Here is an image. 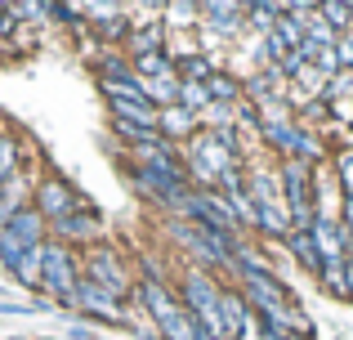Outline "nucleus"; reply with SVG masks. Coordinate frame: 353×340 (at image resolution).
Here are the masks:
<instances>
[{"label":"nucleus","instance_id":"16","mask_svg":"<svg viewBox=\"0 0 353 340\" xmlns=\"http://www.w3.org/2000/svg\"><path fill=\"white\" fill-rule=\"evenodd\" d=\"M206 90H210V99H215V103H224V108H237L241 103V81L233 77V72H224V68L206 81Z\"/></svg>","mask_w":353,"mask_h":340},{"label":"nucleus","instance_id":"12","mask_svg":"<svg viewBox=\"0 0 353 340\" xmlns=\"http://www.w3.org/2000/svg\"><path fill=\"white\" fill-rule=\"evenodd\" d=\"M197 126H201V117L188 112V108H179V103L157 112V130H161V139H192Z\"/></svg>","mask_w":353,"mask_h":340},{"label":"nucleus","instance_id":"21","mask_svg":"<svg viewBox=\"0 0 353 340\" xmlns=\"http://www.w3.org/2000/svg\"><path fill=\"white\" fill-rule=\"evenodd\" d=\"M9 273H14V278L23 282V287H36V291H41V246H36V251H27V255H23V260H18Z\"/></svg>","mask_w":353,"mask_h":340},{"label":"nucleus","instance_id":"14","mask_svg":"<svg viewBox=\"0 0 353 340\" xmlns=\"http://www.w3.org/2000/svg\"><path fill=\"white\" fill-rule=\"evenodd\" d=\"M282 246L313 273V278H322V251H318V242H313V228H291Z\"/></svg>","mask_w":353,"mask_h":340},{"label":"nucleus","instance_id":"8","mask_svg":"<svg viewBox=\"0 0 353 340\" xmlns=\"http://www.w3.org/2000/svg\"><path fill=\"white\" fill-rule=\"evenodd\" d=\"M197 27H210L215 36H241L246 32V5H237V0H206L201 5V23Z\"/></svg>","mask_w":353,"mask_h":340},{"label":"nucleus","instance_id":"23","mask_svg":"<svg viewBox=\"0 0 353 340\" xmlns=\"http://www.w3.org/2000/svg\"><path fill=\"white\" fill-rule=\"evenodd\" d=\"M331 166H336V179L345 188V201H353V152H331Z\"/></svg>","mask_w":353,"mask_h":340},{"label":"nucleus","instance_id":"5","mask_svg":"<svg viewBox=\"0 0 353 340\" xmlns=\"http://www.w3.org/2000/svg\"><path fill=\"white\" fill-rule=\"evenodd\" d=\"M81 278H85V282H94L99 291H108V296H117V300H125L130 291H134L130 264L121 260L112 246H90L85 264H81Z\"/></svg>","mask_w":353,"mask_h":340},{"label":"nucleus","instance_id":"2","mask_svg":"<svg viewBox=\"0 0 353 340\" xmlns=\"http://www.w3.org/2000/svg\"><path fill=\"white\" fill-rule=\"evenodd\" d=\"M179 300L192 318L210 332V340H224V314H219V300H224V287L210 278L201 264H188L179 282Z\"/></svg>","mask_w":353,"mask_h":340},{"label":"nucleus","instance_id":"20","mask_svg":"<svg viewBox=\"0 0 353 340\" xmlns=\"http://www.w3.org/2000/svg\"><path fill=\"white\" fill-rule=\"evenodd\" d=\"M318 14L327 18L336 32H349V27H353V0H322Z\"/></svg>","mask_w":353,"mask_h":340},{"label":"nucleus","instance_id":"1","mask_svg":"<svg viewBox=\"0 0 353 340\" xmlns=\"http://www.w3.org/2000/svg\"><path fill=\"white\" fill-rule=\"evenodd\" d=\"M139 305L148 309V318H152V327L161 332V340H210V332L197 323V318L183 309V300L174 296L165 282H139L134 287Z\"/></svg>","mask_w":353,"mask_h":340},{"label":"nucleus","instance_id":"25","mask_svg":"<svg viewBox=\"0 0 353 340\" xmlns=\"http://www.w3.org/2000/svg\"><path fill=\"white\" fill-rule=\"evenodd\" d=\"M282 340H313V336H291V332H282Z\"/></svg>","mask_w":353,"mask_h":340},{"label":"nucleus","instance_id":"24","mask_svg":"<svg viewBox=\"0 0 353 340\" xmlns=\"http://www.w3.org/2000/svg\"><path fill=\"white\" fill-rule=\"evenodd\" d=\"M99 27V36H103V41H130V18L125 14H112V18H103V23H94Z\"/></svg>","mask_w":353,"mask_h":340},{"label":"nucleus","instance_id":"10","mask_svg":"<svg viewBox=\"0 0 353 340\" xmlns=\"http://www.w3.org/2000/svg\"><path fill=\"white\" fill-rule=\"evenodd\" d=\"M165 41H170V27L165 18H148V23L130 27V59H143V54H165Z\"/></svg>","mask_w":353,"mask_h":340},{"label":"nucleus","instance_id":"6","mask_svg":"<svg viewBox=\"0 0 353 340\" xmlns=\"http://www.w3.org/2000/svg\"><path fill=\"white\" fill-rule=\"evenodd\" d=\"M32 206L45 215V224H59V219H68V215H77V210H85V197H81V192L72 188L68 179H59V174H45V179L36 183Z\"/></svg>","mask_w":353,"mask_h":340},{"label":"nucleus","instance_id":"15","mask_svg":"<svg viewBox=\"0 0 353 340\" xmlns=\"http://www.w3.org/2000/svg\"><path fill=\"white\" fill-rule=\"evenodd\" d=\"M219 314H224V340H237V332L250 323V318H255V309L246 305V296H241V291H224Z\"/></svg>","mask_w":353,"mask_h":340},{"label":"nucleus","instance_id":"22","mask_svg":"<svg viewBox=\"0 0 353 340\" xmlns=\"http://www.w3.org/2000/svg\"><path fill=\"white\" fill-rule=\"evenodd\" d=\"M99 81H134V63L121 59V54H103V72Z\"/></svg>","mask_w":353,"mask_h":340},{"label":"nucleus","instance_id":"7","mask_svg":"<svg viewBox=\"0 0 353 340\" xmlns=\"http://www.w3.org/2000/svg\"><path fill=\"white\" fill-rule=\"evenodd\" d=\"M72 309H81V314L99 318V323H108V327H130V323H134V318H130L125 309H121V300H117V296L99 291L94 282H85V278H81L77 296H72Z\"/></svg>","mask_w":353,"mask_h":340},{"label":"nucleus","instance_id":"19","mask_svg":"<svg viewBox=\"0 0 353 340\" xmlns=\"http://www.w3.org/2000/svg\"><path fill=\"white\" fill-rule=\"evenodd\" d=\"M215 103V99H210V90L206 86H197V81H179V108H188V112H206V108Z\"/></svg>","mask_w":353,"mask_h":340},{"label":"nucleus","instance_id":"13","mask_svg":"<svg viewBox=\"0 0 353 340\" xmlns=\"http://www.w3.org/2000/svg\"><path fill=\"white\" fill-rule=\"evenodd\" d=\"M5 228L27 246V251H36V246H45V228H50V224H45V215H41L36 206H27V210H18V215L9 219Z\"/></svg>","mask_w":353,"mask_h":340},{"label":"nucleus","instance_id":"17","mask_svg":"<svg viewBox=\"0 0 353 340\" xmlns=\"http://www.w3.org/2000/svg\"><path fill=\"white\" fill-rule=\"evenodd\" d=\"M174 68H179V81H197V86H206V81L219 72V63H215V54H197V59H183V63H174Z\"/></svg>","mask_w":353,"mask_h":340},{"label":"nucleus","instance_id":"3","mask_svg":"<svg viewBox=\"0 0 353 340\" xmlns=\"http://www.w3.org/2000/svg\"><path fill=\"white\" fill-rule=\"evenodd\" d=\"M277 179H282V197H286V210H291V228H313V219H318V206H313V166L295 161V157H282Z\"/></svg>","mask_w":353,"mask_h":340},{"label":"nucleus","instance_id":"9","mask_svg":"<svg viewBox=\"0 0 353 340\" xmlns=\"http://www.w3.org/2000/svg\"><path fill=\"white\" fill-rule=\"evenodd\" d=\"M54 242H81V246H94L99 237H103V224H99V215H90V210H77V215L59 219V224H50Z\"/></svg>","mask_w":353,"mask_h":340},{"label":"nucleus","instance_id":"4","mask_svg":"<svg viewBox=\"0 0 353 340\" xmlns=\"http://www.w3.org/2000/svg\"><path fill=\"white\" fill-rule=\"evenodd\" d=\"M77 287H81V264H77V255H72V246L45 242L41 246V291H50L54 300L72 305Z\"/></svg>","mask_w":353,"mask_h":340},{"label":"nucleus","instance_id":"11","mask_svg":"<svg viewBox=\"0 0 353 340\" xmlns=\"http://www.w3.org/2000/svg\"><path fill=\"white\" fill-rule=\"evenodd\" d=\"M32 197H36V183L23 174V166H18V170H14V179H9L5 188H0V228H5L9 219L18 215V210L32 206Z\"/></svg>","mask_w":353,"mask_h":340},{"label":"nucleus","instance_id":"18","mask_svg":"<svg viewBox=\"0 0 353 340\" xmlns=\"http://www.w3.org/2000/svg\"><path fill=\"white\" fill-rule=\"evenodd\" d=\"M23 166V148H18L14 134H0V188L14 179V170Z\"/></svg>","mask_w":353,"mask_h":340}]
</instances>
